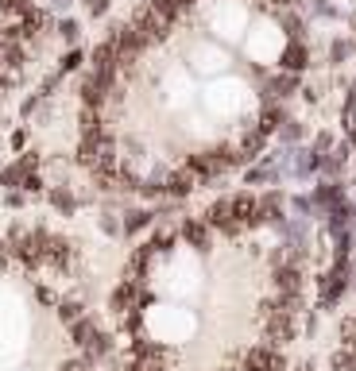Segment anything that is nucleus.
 Returning a JSON list of instances; mask_svg holds the SVG:
<instances>
[{"label": "nucleus", "instance_id": "1", "mask_svg": "<svg viewBox=\"0 0 356 371\" xmlns=\"http://www.w3.org/2000/svg\"><path fill=\"white\" fill-rule=\"evenodd\" d=\"M113 89H116V78H101V74H85L82 78V105L85 108H105L108 105V97H113Z\"/></svg>", "mask_w": 356, "mask_h": 371}, {"label": "nucleus", "instance_id": "2", "mask_svg": "<svg viewBox=\"0 0 356 371\" xmlns=\"http://www.w3.org/2000/svg\"><path fill=\"white\" fill-rule=\"evenodd\" d=\"M128 27H136V31H140L148 43H163L166 35H171V24H166V20H159L155 12L148 8V4L132 12V20H128Z\"/></svg>", "mask_w": 356, "mask_h": 371}, {"label": "nucleus", "instance_id": "3", "mask_svg": "<svg viewBox=\"0 0 356 371\" xmlns=\"http://www.w3.org/2000/svg\"><path fill=\"white\" fill-rule=\"evenodd\" d=\"M116 66H120V58H116V47H113V39H101L97 47H93V74H101V78H116Z\"/></svg>", "mask_w": 356, "mask_h": 371}, {"label": "nucleus", "instance_id": "4", "mask_svg": "<svg viewBox=\"0 0 356 371\" xmlns=\"http://www.w3.org/2000/svg\"><path fill=\"white\" fill-rule=\"evenodd\" d=\"M306 66H310L306 43H302V39H290L287 47H283V70H287V74H299V70H306Z\"/></svg>", "mask_w": 356, "mask_h": 371}, {"label": "nucleus", "instance_id": "5", "mask_svg": "<svg viewBox=\"0 0 356 371\" xmlns=\"http://www.w3.org/2000/svg\"><path fill=\"white\" fill-rule=\"evenodd\" d=\"M47 24H50V12H47V8H27V12H24V20H20V27H24V39L39 35Z\"/></svg>", "mask_w": 356, "mask_h": 371}, {"label": "nucleus", "instance_id": "6", "mask_svg": "<svg viewBox=\"0 0 356 371\" xmlns=\"http://www.w3.org/2000/svg\"><path fill=\"white\" fill-rule=\"evenodd\" d=\"M294 85H299V78H294V74H279V78H271V85H267V97L283 101V97L294 93Z\"/></svg>", "mask_w": 356, "mask_h": 371}, {"label": "nucleus", "instance_id": "7", "mask_svg": "<svg viewBox=\"0 0 356 371\" xmlns=\"http://www.w3.org/2000/svg\"><path fill=\"white\" fill-rule=\"evenodd\" d=\"M47 198H50V205H55L62 217H70V213H74V209H78V198H74V194H70V190H62V186H55V190H50Z\"/></svg>", "mask_w": 356, "mask_h": 371}, {"label": "nucleus", "instance_id": "8", "mask_svg": "<svg viewBox=\"0 0 356 371\" xmlns=\"http://www.w3.org/2000/svg\"><path fill=\"white\" fill-rule=\"evenodd\" d=\"M55 31H58V39L62 43H70V47H74L78 39H82V24H78V20H70V16H62L55 24Z\"/></svg>", "mask_w": 356, "mask_h": 371}, {"label": "nucleus", "instance_id": "9", "mask_svg": "<svg viewBox=\"0 0 356 371\" xmlns=\"http://www.w3.org/2000/svg\"><path fill=\"white\" fill-rule=\"evenodd\" d=\"M0 62L4 66H12V70H20L27 62V54H24V47L20 43H4V50H0Z\"/></svg>", "mask_w": 356, "mask_h": 371}, {"label": "nucleus", "instance_id": "10", "mask_svg": "<svg viewBox=\"0 0 356 371\" xmlns=\"http://www.w3.org/2000/svg\"><path fill=\"white\" fill-rule=\"evenodd\" d=\"M82 62H85V54H82V50H78V47H70L66 54L58 58V74H62V78H66V74H74V70L82 66Z\"/></svg>", "mask_w": 356, "mask_h": 371}, {"label": "nucleus", "instance_id": "11", "mask_svg": "<svg viewBox=\"0 0 356 371\" xmlns=\"http://www.w3.org/2000/svg\"><path fill=\"white\" fill-rule=\"evenodd\" d=\"M27 8H31L27 0H0V16H8V20H24Z\"/></svg>", "mask_w": 356, "mask_h": 371}, {"label": "nucleus", "instance_id": "12", "mask_svg": "<svg viewBox=\"0 0 356 371\" xmlns=\"http://www.w3.org/2000/svg\"><path fill=\"white\" fill-rule=\"evenodd\" d=\"M82 4H85V12L97 20V16H105V12H108V4H113V0H82Z\"/></svg>", "mask_w": 356, "mask_h": 371}, {"label": "nucleus", "instance_id": "13", "mask_svg": "<svg viewBox=\"0 0 356 371\" xmlns=\"http://www.w3.org/2000/svg\"><path fill=\"white\" fill-rule=\"evenodd\" d=\"M39 105H43V97L35 93V97H27L24 105H20V116H24V120H27V116H35V112H39Z\"/></svg>", "mask_w": 356, "mask_h": 371}, {"label": "nucleus", "instance_id": "14", "mask_svg": "<svg viewBox=\"0 0 356 371\" xmlns=\"http://www.w3.org/2000/svg\"><path fill=\"white\" fill-rule=\"evenodd\" d=\"M8 143L20 151V147H24V143H27V128H20V132H12V140H8Z\"/></svg>", "mask_w": 356, "mask_h": 371}, {"label": "nucleus", "instance_id": "15", "mask_svg": "<svg viewBox=\"0 0 356 371\" xmlns=\"http://www.w3.org/2000/svg\"><path fill=\"white\" fill-rule=\"evenodd\" d=\"M348 54V43H333V58H337V62H341V58H345Z\"/></svg>", "mask_w": 356, "mask_h": 371}, {"label": "nucleus", "instance_id": "16", "mask_svg": "<svg viewBox=\"0 0 356 371\" xmlns=\"http://www.w3.org/2000/svg\"><path fill=\"white\" fill-rule=\"evenodd\" d=\"M8 85H12V78L4 74V70H0V93H8Z\"/></svg>", "mask_w": 356, "mask_h": 371}, {"label": "nucleus", "instance_id": "17", "mask_svg": "<svg viewBox=\"0 0 356 371\" xmlns=\"http://www.w3.org/2000/svg\"><path fill=\"white\" fill-rule=\"evenodd\" d=\"M50 4H55V12H62V8H70L74 0H50Z\"/></svg>", "mask_w": 356, "mask_h": 371}, {"label": "nucleus", "instance_id": "18", "mask_svg": "<svg viewBox=\"0 0 356 371\" xmlns=\"http://www.w3.org/2000/svg\"><path fill=\"white\" fill-rule=\"evenodd\" d=\"M275 4H290V0H275Z\"/></svg>", "mask_w": 356, "mask_h": 371}, {"label": "nucleus", "instance_id": "19", "mask_svg": "<svg viewBox=\"0 0 356 371\" xmlns=\"http://www.w3.org/2000/svg\"><path fill=\"white\" fill-rule=\"evenodd\" d=\"M0 50H4V39H0Z\"/></svg>", "mask_w": 356, "mask_h": 371}, {"label": "nucleus", "instance_id": "20", "mask_svg": "<svg viewBox=\"0 0 356 371\" xmlns=\"http://www.w3.org/2000/svg\"><path fill=\"white\" fill-rule=\"evenodd\" d=\"M299 371H310V368H299Z\"/></svg>", "mask_w": 356, "mask_h": 371}, {"label": "nucleus", "instance_id": "21", "mask_svg": "<svg viewBox=\"0 0 356 371\" xmlns=\"http://www.w3.org/2000/svg\"><path fill=\"white\" fill-rule=\"evenodd\" d=\"M27 4H31V0H27Z\"/></svg>", "mask_w": 356, "mask_h": 371}]
</instances>
